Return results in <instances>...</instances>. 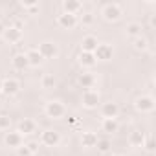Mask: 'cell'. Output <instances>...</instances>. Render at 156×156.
<instances>
[{
	"label": "cell",
	"instance_id": "obj_1",
	"mask_svg": "<svg viewBox=\"0 0 156 156\" xmlns=\"http://www.w3.org/2000/svg\"><path fill=\"white\" fill-rule=\"evenodd\" d=\"M121 15H123V8L118 2H107L101 8V17L107 22H116V20L121 19Z\"/></svg>",
	"mask_w": 156,
	"mask_h": 156
},
{
	"label": "cell",
	"instance_id": "obj_2",
	"mask_svg": "<svg viewBox=\"0 0 156 156\" xmlns=\"http://www.w3.org/2000/svg\"><path fill=\"white\" fill-rule=\"evenodd\" d=\"M44 114L50 118V119H61L66 116V107L62 101L59 99H51L44 105Z\"/></svg>",
	"mask_w": 156,
	"mask_h": 156
},
{
	"label": "cell",
	"instance_id": "obj_3",
	"mask_svg": "<svg viewBox=\"0 0 156 156\" xmlns=\"http://www.w3.org/2000/svg\"><path fill=\"white\" fill-rule=\"evenodd\" d=\"M99 101H101V96H99V92L94 90V88L85 90L83 96H81V103H83V107H85V108H90V110H92V108H98Z\"/></svg>",
	"mask_w": 156,
	"mask_h": 156
},
{
	"label": "cell",
	"instance_id": "obj_4",
	"mask_svg": "<svg viewBox=\"0 0 156 156\" xmlns=\"http://www.w3.org/2000/svg\"><path fill=\"white\" fill-rule=\"evenodd\" d=\"M39 143H42L46 147H57L61 143V132L55 129H46V130H42Z\"/></svg>",
	"mask_w": 156,
	"mask_h": 156
},
{
	"label": "cell",
	"instance_id": "obj_5",
	"mask_svg": "<svg viewBox=\"0 0 156 156\" xmlns=\"http://www.w3.org/2000/svg\"><path fill=\"white\" fill-rule=\"evenodd\" d=\"M154 107H156V103H154V98H151V96H140L134 101V108L140 114H151L154 110Z\"/></svg>",
	"mask_w": 156,
	"mask_h": 156
},
{
	"label": "cell",
	"instance_id": "obj_6",
	"mask_svg": "<svg viewBox=\"0 0 156 156\" xmlns=\"http://www.w3.org/2000/svg\"><path fill=\"white\" fill-rule=\"evenodd\" d=\"M39 53L42 55V59H55L59 55V46L53 41H44L39 44Z\"/></svg>",
	"mask_w": 156,
	"mask_h": 156
},
{
	"label": "cell",
	"instance_id": "obj_7",
	"mask_svg": "<svg viewBox=\"0 0 156 156\" xmlns=\"http://www.w3.org/2000/svg\"><path fill=\"white\" fill-rule=\"evenodd\" d=\"M114 57V48L108 42H99L98 48L94 50V59L96 61H110Z\"/></svg>",
	"mask_w": 156,
	"mask_h": 156
},
{
	"label": "cell",
	"instance_id": "obj_8",
	"mask_svg": "<svg viewBox=\"0 0 156 156\" xmlns=\"http://www.w3.org/2000/svg\"><path fill=\"white\" fill-rule=\"evenodd\" d=\"M4 143H6V147L17 151L20 145H24V136L20 132H17V130H8L4 134Z\"/></svg>",
	"mask_w": 156,
	"mask_h": 156
},
{
	"label": "cell",
	"instance_id": "obj_9",
	"mask_svg": "<svg viewBox=\"0 0 156 156\" xmlns=\"http://www.w3.org/2000/svg\"><path fill=\"white\" fill-rule=\"evenodd\" d=\"M79 20H77L75 15H68V13H59L57 15V26L62 28V30H73Z\"/></svg>",
	"mask_w": 156,
	"mask_h": 156
},
{
	"label": "cell",
	"instance_id": "obj_10",
	"mask_svg": "<svg viewBox=\"0 0 156 156\" xmlns=\"http://www.w3.org/2000/svg\"><path fill=\"white\" fill-rule=\"evenodd\" d=\"M20 90V81L15 79V77H8V79H2V92L6 96H15Z\"/></svg>",
	"mask_w": 156,
	"mask_h": 156
},
{
	"label": "cell",
	"instance_id": "obj_11",
	"mask_svg": "<svg viewBox=\"0 0 156 156\" xmlns=\"http://www.w3.org/2000/svg\"><path fill=\"white\" fill-rule=\"evenodd\" d=\"M4 41L9 42V44H19L22 41V31L17 30L15 26H9V28H4V33H2Z\"/></svg>",
	"mask_w": 156,
	"mask_h": 156
},
{
	"label": "cell",
	"instance_id": "obj_12",
	"mask_svg": "<svg viewBox=\"0 0 156 156\" xmlns=\"http://www.w3.org/2000/svg\"><path fill=\"white\" fill-rule=\"evenodd\" d=\"M119 114V105L114 103V101H108V103H103L101 105V116L107 118V119H116Z\"/></svg>",
	"mask_w": 156,
	"mask_h": 156
},
{
	"label": "cell",
	"instance_id": "obj_13",
	"mask_svg": "<svg viewBox=\"0 0 156 156\" xmlns=\"http://www.w3.org/2000/svg\"><path fill=\"white\" fill-rule=\"evenodd\" d=\"M35 130H37V123H35L33 119H30V118H24V119H20V121H19V125H17V132H20L22 136L33 134Z\"/></svg>",
	"mask_w": 156,
	"mask_h": 156
},
{
	"label": "cell",
	"instance_id": "obj_14",
	"mask_svg": "<svg viewBox=\"0 0 156 156\" xmlns=\"http://www.w3.org/2000/svg\"><path fill=\"white\" fill-rule=\"evenodd\" d=\"M99 41L96 35H85L81 39V51H87V53H94V50L98 48Z\"/></svg>",
	"mask_w": 156,
	"mask_h": 156
},
{
	"label": "cell",
	"instance_id": "obj_15",
	"mask_svg": "<svg viewBox=\"0 0 156 156\" xmlns=\"http://www.w3.org/2000/svg\"><path fill=\"white\" fill-rule=\"evenodd\" d=\"M83 9V4L79 0H64L62 2V13H68V15H75Z\"/></svg>",
	"mask_w": 156,
	"mask_h": 156
},
{
	"label": "cell",
	"instance_id": "obj_16",
	"mask_svg": "<svg viewBox=\"0 0 156 156\" xmlns=\"http://www.w3.org/2000/svg\"><path fill=\"white\" fill-rule=\"evenodd\" d=\"M77 83H79L85 90L94 88V85H96V75L90 73V72H83V73H79V77H77Z\"/></svg>",
	"mask_w": 156,
	"mask_h": 156
},
{
	"label": "cell",
	"instance_id": "obj_17",
	"mask_svg": "<svg viewBox=\"0 0 156 156\" xmlns=\"http://www.w3.org/2000/svg\"><path fill=\"white\" fill-rule=\"evenodd\" d=\"M141 24L140 22H129L127 26H125V35L130 39V41H134V39H138V37H141Z\"/></svg>",
	"mask_w": 156,
	"mask_h": 156
},
{
	"label": "cell",
	"instance_id": "obj_18",
	"mask_svg": "<svg viewBox=\"0 0 156 156\" xmlns=\"http://www.w3.org/2000/svg\"><path fill=\"white\" fill-rule=\"evenodd\" d=\"M26 59H28V64L30 66H33V68H37V66H41L42 64V55L39 53V50L37 48H31V50H28L26 51Z\"/></svg>",
	"mask_w": 156,
	"mask_h": 156
},
{
	"label": "cell",
	"instance_id": "obj_19",
	"mask_svg": "<svg viewBox=\"0 0 156 156\" xmlns=\"http://www.w3.org/2000/svg\"><path fill=\"white\" fill-rule=\"evenodd\" d=\"M98 134L96 132H90V130H85L83 134H81V145L85 147V149H92V147H96V143H98Z\"/></svg>",
	"mask_w": 156,
	"mask_h": 156
},
{
	"label": "cell",
	"instance_id": "obj_20",
	"mask_svg": "<svg viewBox=\"0 0 156 156\" xmlns=\"http://www.w3.org/2000/svg\"><path fill=\"white\" fill-rule=\"evenodd\" d=\"M11 66H13L15 70H19V72L26 70V68L30 66V64H28V59H26V53H15L13 59H11Z\"/></svg>",
	"mask_w": 156,
	"mask_h": 156
},
{
	"label": "cell",
	"instance_id": "obj_21",
	"mask_svg": "<svg viewBox=\"0 0 156 156\" xmlns=\"http://www.w3.org/2000/svg\"><path fill=\"white\" fill-rule=\"evenodd\" d=\"M145 132L141 130H132L129 134V145L130 147H143V141H145Z\"/></svg>",
	"mask_w": 156,
	"mask_h": 156
},
{
	"label": "cell",
	"instance_id": "obj_22",
	"mask_svg": "<svg viewBox=\"0 0 156 156\" xmlns=\"http://www.w3.org/2000/svg\"><path fill=\"white\" fill-rule=\"evenodd\" d=\"M118 129H119L118 119H107V118L101 119V130H103V132H107V134H114V132H118Z\"/></svg>",
	"mask_w": 156,
	"mask_h": 156
},
{
	"label": "cell",
	"instance_id": "obj_23",
	"mask_svg": "<svg viewBox=\"0 0 156 156\" xmlns=\"http://www.w3.org/2000/svg\"><path fill=\"white\" fill-rule=\"evenodd\" d=\"M96 59H94V53H87V51H81L79 53V64L83 68H94L96 66Z\"/></svg>",
	"mask_w": 156,
	"mask_h": 156
},
{
	"label": "cell",
	"instance_id": "obj_24",
	"mask_svg": "<svg viewBox=\"0 0 156 156\" xmlns=\"http://www.w3.org/2000/svg\"><path fill=\"white\" fill-rule=\"evenodd\" d=\"M132 46H134L136 51H147V50H149V41L141 35V37H138V39L132 41Z\"/></svg>",
	"mask_w": 156,
	"mask_h": 156
},
{
	"label": "cell",
	"instance_id": "obj_25",
	"mask_svg": "<svg viewBox=\"0 0 156 156\" xmlns=\"http://www.w3.org/2000/svg\"><path fill=\"white\" fill-rule=\"evenodd\" d=\"M22 9L28 13V15H35L39 11V2H35V0H30V2H20Z\"/></svg>",
	"mask_w": 156,
	"mask_h": 156
},
{
	"label": "cell",
	"instance_id": "obj_26",
	"mask_svg": "<svg viewBox=\"0 0 156 156\" xmlns=\"http://www.w3.org/2000/svg\"><path fill=\"white\" fill-rule=\"evenodd\" d=\"M41 87L46 88V90L53 88V87H55V77H53L51 73H44V75H42V79H41Z\"/></svg>",
	"mask_w": 156,
	"mask_h": 156
},
{
	"label": "cell",
	"instance_id": "obj_27",
	"mask_svg": "<svg viewBox=\"0 0 156 156\" xmlns=\"http://www.w3.org/2000/svg\"><path fill=\"white\" fill-rule=\"evenodd\" d=\"M96 147H98L99 152H108V151L112 149V141H110L108 138H103V140H98Z\"/></svg>",
	"mask_w": 156,
	"mask_h": 156
},
{
	"label": "cell",
	"instance_id": "obj_28",
	"mask_svg": "<svg viewBox=\"0 0 156 156\" xmlns=\"http://www.w3.org/2000/svg\"><path fill=\"white\" fill-rule=\"evenodd\" d=\"M94 13H90V11H83V15H81V19H77L83 26H92L94 24Z\"/></svg>",
	"mask_w": 156,
	"mask_h": 156
},
{
	"label": "cell",
	"instance_id": "obj_29",
	"mask_svg": "<svg viewBox=\"0 0 156 156\" xmlns=\"http://www.w3.org/2000/svg\"><path fill=\"white\" fill-rule=\"evenodd\" d=\"M11 129V118L8 116V114H2L0 112V130H9Z\"/></svg>",
	"mask_w": 156,
	"mask_h": 156
},
{
	"label": "cell",
	"instance_id": "obj_30",
	"mask_svg": "<svg viewBox=\"0 0 156 156\" xmlns=\"http://www.w3.org/2000/svg\"><path fill=\"white\" fill-rule=\"evenodd\" d=\"M143 147H145V151H147V152H154V151H156V143H154V140H152L151 136H149V138H145Z\"/></svg>",
	"mask_w": 156,
	"mask_h": 156
},
{
	"label": "cell",
	"instance_id": "obj_31",
	"mask_svg": "<svg viewBox=\"0 0 156 156\" xmlns=\"http://www.w3.org/2000/svg\"><path fill=\"white\" fill-rule=\"evenodd\" d=\"M24 145L28 147V151H30L31 154H35V152H39V145H41V143H39L37 140H31V141H28V143H24Z\"/></svg>",
	"mask_w": 156,
	"mask_h": 156
},
{
	"label": "cell",
	"instance_id": "obj_32",
	"mask_svg": "<svg viewBox=\"0 0 156 156\" xmlns=\"http://www.w3.org/2000/svg\"><path fill=\"white\" fill-rule=\"evenodd\" d=\"M17 154H19V156H33V154L28 151V147H26V145H20V147L17 149Z\"/></svg>",
	"mask_w": 156,
	"mask_h": 156
},
{
	"label": "cell",
	"instance_id": "obj_33",
	"mask_svg": "<svg viewBox=\"0 0 156 156\" xmlns=\"http://www.w3.org/2000/svg\"><path fill=\"white\" fill-rule=\"evenodd\" d=\"M154 26H156V17L151 15V28H154Z\"/></svg>",
	"mask_w": 156,
	"mask_h": 156
},
{
	"label": "cell",
	"instance_id": "obj_34",
	"mask_svg": "<svg viewBox=\"0 0 156 156\" xmlns=\"http://www.w3.org/2000/svg\"><path fill=\"white\" fill-rule=\"evenodd\" d=\"M4 33V24H2V20H0V35Z\"/></svg>",
	"mask_w": 156,
	"mask_h": 156
},
{
	"label": "cell",
	"instance_id": "obj_35",
	"mask_svg": "<svg viewBox=\"0 0 156 156\" xmlns=\"http://www.w3.org/2000/svg\"><path fill=\"white\" fill-rule=\"evenodd\" d=\"M0 92H2V77H0Z\"/></svg>",
	"mask_w": 156,
	"mask_h": 156
},
{
	"label": "cell",
	"instance_id": "obj_36",
	"mask_svg": "<svg viewBox=\"0 0 156 156\" xmlns=\"http://www.w3.org/2000/svg\"><path fill=\"white\" fill-rule=\"evenodd\" d=\"M110 156H123V154H110Z\"/></svg>",
	"mask_w": 156,
	"mask_h": 156
},
{
	"label": "cell",
	"instance_id": "obj_37",
	"mask_svg": "<svg viewBox=\"0 0 156 156\" xmlns=\"http://www.w3.org/2000/svg\"><path fill=\"white\" fill-rule=\"evenodd\" d=\"M0 110H2V101H0Z\"/></svg>",
	"mask_w": 156,
	"mask_h": 156
}]
</instances>
